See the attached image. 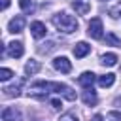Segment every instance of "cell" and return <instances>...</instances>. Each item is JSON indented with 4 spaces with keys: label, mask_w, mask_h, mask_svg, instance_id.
I'll use <instances>...</instances> for the list:
<instances>
[{
    "label": "cell",
    "mask_w": 121,
    "mask_h": 121,
    "mask_svg": "<svg viewBox=\"0 0 121 121\" xmlns=\"http://www.w3.org/2000/svg\"><path fill=\"white\" fill-rule=\"evenodd\" d=\"M53 25H55L60 32H66V34L76 32V30H78V26H79L78 19H76L74 15L66 13V11H60V13L53 15Z\"/></svg>",
    "instance_id": "1"
},
{
    "label": "cell",
    "mask_w": 121,
    "mask_h": 121,
    "mask_svg": "<svg viewBox=\"0 0 121 121\" xmlns=\"http://www.w3.org/2000/svg\"><path fill=\"white\" fill-rule=\"evenodd\" d=\"M38 87L53 91V93H62L68 100H76V93L68 85H64V83H55V81H36V83H32V89H38Z\"/></svg>",
    "instance_id": "2"
},
{
    "label": "cell",
    "mask_w": 121,
    "mask_h": 121,
    "mask_svg": "<svg viewBox=\"0 0 121 121\" xmlns=\"http://www.w3.org/2000/svg\"><path fill=\"white\" fill-rule=\"evenodd\" d=\"M102 30H104L102 28V19L100 17H93L89 26H87V34L91 38H95V40H100L102 38Z\"/></svg>",
    "instance_id": "3"
},
{
    "label": "cell",
    "mask_w": 121,
    "mask_h": 121,
    "mask_svg": "<svg viewBox=\"0 0 121 121\" xmlns=\"http://www.w3.org/2000/svg\"><path fill=\"white\" fill-rule=\"evenodd\" d=\"M53 68H55L57 72H60V74H68V72L72 70V62H70L66 57H57V59L53 60Z\"/></svg>",
    "instance_id": "4"
},
{
    "label": "cell",
    "mask_w": 121,
    "mask_h": 121,
    "mask_svg": "<svg viewBox=\"0 0 121 121\" xmlns=\"http://www.w3.org/2000/svg\"><path fill=\"white\" fill-rule=\"evenodd\" d=\"M6 53H8L9 57H13V59H19V57H23L25 47H23L21 42H11V43L6 45Z\"/></svg>",
    "instance_id": "5"
},
{
    "label": "cell",
    "mask_w": 121,
    "mask_h": 121,
    "mask_svg": "<svg viewBox=\"0 0 121 121\" xmlns=\"http://www.w3.org/2000/svg\"><path fill=\"white\" fill-rule=\"evenodd\" d=\"M23 28H25V17H23V15H17V17H13V19L8 23V30L13 32V34L23 32Z\"/></svg>",
    "instance_id": "6"
},
{
    "label": "cell",
    "mask_w": 121,
    "mask_h": 121,
    "mask_svg": "<svg viewBox=\"0 0 121 121\" xmlns=\"http://www.w3.org/2000/svg\"><path fill=\"white\" fill-rule=\"evenodd\" d=\"M72 8L76 9V13L87 15V13L91 11V0H74V2H72Z\"/></svg>",
    "instance_id": "7"
},
{
    "label": "cell",
    "mask_w": 121,
    "mask_h": 121,
    "mask_svg": "<svg viewBox=\"0 0 121 121\" xmlns=\"http://www.w3.org/2000/svg\"><path fill=\"white\" fill-rule=\"evenodd\" d=\"M30 32H32V36H34L36 40H40V38L45 36L47 28H45V25H43L42 21H34V23H30Z\"/></svg>",
    "instance_id": "8"
},
{
    "label": "cell",
    "mask_w": 121,
    "mask_h": 121,
    "mask_svg": "<svg viewBox=\"0 0 121 121\" xmlns=\"http://www.w3.org/2000/svg\"><path fill=\"white\" fill-rule=\"evenodd\" d=\"M2 121H23V115L15 108H6L2 112Z\"/></svg>",
    "instance_id": "9"
},
{
    "label": "cell",
    "mask_w": 121,
    "mask_h": 121,
    "mask_svg": "<svg viewBox=\"0 0 121 121\" xmlns=\"http://www.w3.org/2000/svg\"><path fill=\"white\" fill-rule=\"evenodd\" d=\"M78 83L85 89H93V83H95V74L93 72H83L79 78H78Z\"/></svg>",
    "instance_id": "10"
},
{
    "label": "cell",
    "mask_w": 121,
    "mask_h": 121,
    "mask_svg": "<svg viewBox=\"0 0 121 121\" xmlns=\"http://www.w3.org/2000/svg\"><path fill=\"white\" fill-rule=\"evenodd\" d=\"M89 51H91V45H89L87 42H78L76 47H74V55H76V59H83Z\"/></svg>",
    "instance_id": "11"
},
{
    "label": "cell",
    "mask_w": 121,
    "mask_h": 121,
    "mask_svg": "<svg viewBox=\"0 0 121 121\" xmlns=\"http://www.w3.org/2000/svg\"><path fill=\"white\" fill-rule=\"evenodd\" d=\"M40 68H42V64H40L38 60H34V59H30V60L25 64V72H26L28 76H34V74H38V72H40Z\"/></svg>",
    "instance_id": "12"
},
{
    "label": "cell",
    "mask_w": 121,
    "mask_h": 121,
    "mask_svg": "<svg viewBox=\"0 0 121 121\" xmlns=\"http://www.w3.org/2000/svg\"><path fill=\"white\" fill-rule=\"evenodd\" d=\"M83 102H85L87 106H95V104L98 102V98H96V93H95L93 89H87V91H83Z\"/></svg>",
    "instance_id": "13"
},
{
    "label": "cell",
    "mask_w": 121,
    "mask_h": 121,
    "mask_svg": "<svg viewBox=\"0 0 121 121\" xmlns=\"http://www.w3.org/2000/svg\"><path fill=\"white\" fill-rule=\"evenodd\" d=\"M115 83V74H104L98 78V85L100 87H112Z\"/></svg>",
    "instance_id": "14"
},
{
    "label": "cell",
    "mask_w": 121,
    "mask_h": 121,
    "mask_svg": "<svg viewBox=\"0 0 121 121\" xmlns=\"http://www.w3.org/2000/svg\"><path fill=\"white\" fill-rule=\"evenodd\" d=\"M100 62H102L104 66H115V64H117V55H115V53H106V55H102Z\"/></svg>",
    "instance_id": "15"
},
{
    "label": "cell",
    "mask_w": 121,
    "mask_h": 121,
    "mask_svg": "<svg viewBox=\"0 0 121 121\" xmlns=\"http://www.w3.org/2000/svg\"><path fill=\"white\" fill-rule=\"evenodd\" d=\"M19 6H21V9L23 11H32L34 9V0H19Z\"/></svg>",
    "instance_id": "16"
},
{
    "label": "cell",
    "mask_w": 121,
    "mask_h": 121,
    "mask_svg": "<svg viewBox=\"0 0 121 121\" xmlns=\"http://www.w3.org/2000/svg\"><path fill=\"white\" fill-rule=\"evenodd\" d=\"M4 95H6V96H19V95H21V91H19V85L6 87V89H4Z\"/></svg>",
    "instance_id": "17"
},
{
    "label": "cell",
    "mask_w": 121,
    "mask_h": 121,
    "mask_svg": "<svg viewBox=\"0 0 121 121\" xmlns=\"http://www.w3.org/2000/svg\"><path fill=\"white\" fill-rule=\"evenodd\" d=\"M59 121H79V119H78V115H76V113L66 112V113H62V115L59 117Z\"/></svg>",
    "instance_id": "18"
},
{
    "label": "cell",
    "mask_w": 121,
    "mask_h": 121,
    "mask_svg": "<svg viewBox=\"0 0 121 121\" xmlns=\"http://www.w3.org/2000/svg\"><path fill=\"white\" fill-rule=\"evenodd\" d=\"M11 76H13V72H11L9 68H2V70H0V79H2V81L11 79Z\"/></svg>",
    "instance_id": "19"
},
{
    "label": "cell",
    "mask_w": 121,
    "mask_h": 121,
    "mask_svg": "<svg viewBox=\"0 0 121 121\" xmlns=\"http://www.w3.org/2000/svg\"><path fill=\"white\" fill-rule=\"evenodd\" d=\"M110 15H112V17H119V15H121V4L113 6V8L110 9Z\"/></svg>",
    "instance_id": "20"
},
{
    "label": "cell",
    "mask_w": 121,
    "mask_h": 121,
    "mask_svg": "<svg viewBox=\"0 0 121 121\" xmlns=\"http://www.w3.org/2000/svg\"><path fill=\"white\" fill-rule=\"evenodd\" d=\"M106 40H108V42H110L112 45H119V43H121V42H119V40H117V38H115L113 34H108V38H106Z\"/></svg>",
    "instance_id": "21"
},
{
    "label": "cell",
    "mask_w": 121,
    "mask_h": 121,
    "mask_svg": "<svg viewBox=\"0 0 121 121\" xmlns=\"http://www.w3.org/2000/svg\"><path fill=\"white\" fill-rule=\"evenodd\" d=\"M108 119H113V121H121V113H119V112H112V113H108Z\"/></svg>",
    "instance_id": "22"
},
{
    "label": "cell",
    "mask_w": 121,
    "mask_h": 121,
    "mask_svg": "<svg viewBox=\"0 0 121 121\" xmlns=\"http://www.w3.org/2000/svg\"><path fill=\"white\" fill-rule=\"evenodd\" d=\"M51 106H53L55 110H59V108L62 106V102H60V100H57V98H51Z\"/></svg>",
    "instance_id": "23"
},
{
    "label": "cell",
    "mask_w": 121,
    "mask_h": 121,
    "mask_svg": "<svg viewBox=\"0 0 121 121\" xmlns=\"http://www.w3.org/2000/svg\"><path fill=\"white\" fill-rule=\"evenodd\" d=\"M91 121H104V117L100 115V113H96V115H93V119Z\"/></svg>",
    "instance_id": "24"
},
{
    "label": "cell",
    "mask_w": 121,
    "mask_h": 121,
    "mask_svg": "<svg viewBox=\"0 0 121 121\" xmlns=\"http://www.w3.org/2000/svg\"><path fill=\"white\" fill-rule=\"evenodd\" d=\"M8 6H9V0H2V9H8Z\"/></svg>",
    "instance_id": "25"
}]
</instances>
